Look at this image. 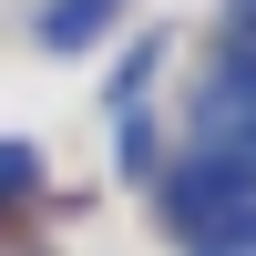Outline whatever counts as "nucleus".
Returning <instances> with one entry per match:
<instances>
[{
  "label": "nucleus",
  "instance_id": "nucleus-1",
  "mask_svg": "<svg viewBox=\"0 0 256 256\" xmlns=\"http://www.w3.org/2000/svg\"><path fill=\"white\" fill-rule=\"evenodd\" d=\"M102 10H113V0H62V20H52V41H92V31H102Z\"/></svg>",
  "mask_w": 256,
  "mask_h": 256
}]
</instances>
